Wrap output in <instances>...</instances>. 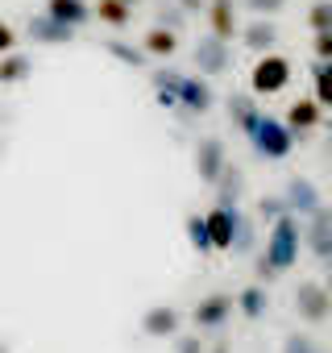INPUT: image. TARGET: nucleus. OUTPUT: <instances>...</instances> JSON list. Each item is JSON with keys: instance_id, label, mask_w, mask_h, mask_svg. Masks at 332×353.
Here are the masks:
<instances>
[{"instance_id": "f257e3e1", "label": "nucleus", "mask_w": 332, "mask_h": 353, "mask_svg": "<svg viewBox=\"0 0 332 353\" xmlns=\"http://www.w3.org/2000/svg\"><path fill=\"white\" fill-rule=\"evenodd\" d=\"M299 233H303V229H299V221H295L291 212L270 225L266 258H262V279H266V274H282V270L295 266V258H299Z\"/></svg>"}, {"instance_id": "f03ea898", "label": "nucleus", "mask_w": 332, "mask_h": 353, "mask_svg": "<svg viewBox=\"0 0 332 353\" xmlns=\"http://www.w3.org/2000/svg\"><path fill=\"white\" fill-rule=\"evenodd\" d=\"M249 137H253V150H258L262 158H270V162L287 158V154H291V145H295V133H291L282 121L266 117V112H258V121L249 125Z\"/></svg>"}, {"instance_id": "7ed1b4c3", "label": "nucleus", "mask_w": 332, "mask_h": 353, "mask_svg": "<svg viewBox=\"0 0 332 353\" xmlns=\"http://www.w3.org/2000/svg\"><path fill=\"white\" fill-rule=\"evenodd\" d=\"M291 83V59H282V54H274V50H266L258 63H253V71H249V92L253 96H278L282 88Z\"/></svg>"}, {"instance_id": "20e7f679", "label": "nucleus", "mask_w": 332, "mask_h": 353, "mask_svg": "<svg viewBox=\"0 0 332 353\" xmlns=\"http://www.w3.org/2000/svg\"><path fill=\"white\" fill-rule=\"evenodd\" d=\"M204 237H208V250H233L237 241V208H212L204 216Z\"/></svg>"}, {"instance_id": "39448f33", "label": "nucleus", "mask_w": 332, "mask_h": 353, "mask_svg": "<svg viewBox=\"0 0 332 353\" xmlns=\"http://www.w3.org/2000/svg\"><path fill=\"white\" fill-rule=\"evenodd\" d=\"M295 312H299L307 324H320V320L332 312V299H328L324 283H299V291H295Z\"/></svg>"}, {"instance_id": "423d86ee", "label": "nucleus", "mask_w": 332, "mask_h": 353, "mask_svg": "<svg viewBox=\"0 0 332 353\" xmlns=\"http://www.w3.org/2000/svg\"><path fill=\"white\" fill-rule=\"evenodd\" d=\"M237 307H233V295H225V291H216V295H204L200 303H196V312H191V324L204 332V328H220L229 316H233Z\"/></svg>"}, {"instance_id": "0eeeda50", "label": "nucleus", "mask_w": 332, "mask_h": 353, "mask_svg": "<svg viewBox=\"0 0 332 353\" xmlns=\"http://www.w3.org/2000/svg\"><path fill=\"white\" fill-rule=\"evenodd\" d=\"M208 26H212V38L216 42H233L237 38V5L233 0H208Z\"/></svg>"}, {"instance_id": "6e6552de", "label": "nucleus", "mask_w": 332, "mask_h": 353, "mask_svg": "<svg viewBox=\"0 0 332 353\" xmlns=\"http://www.w3.org/2000/svg\"><path fill=\"white\" fill-rule=\"evenodd\" d=\"M196 166H200V174H204V183H216V179H220V170H225V145H220L216 137L200 141V150H196Z\"/></svg>"}, {"instance_id": "1a4fd4ad", "label": "nucleus", "mask_w": 332, "mask_h": 353, "mask_svg": "<svg viewBox=\"0 0 332 353\" xmlns=\"http://www.w3.org/2000/svg\"><path fill=\"white\" fill-rule=\"evenodd\" d=\"M46 17H54V21L67 26V30H79V26L92 17V9L83 5V0H46Z\"/></svg>"}, {"instance_id": "9d476101", "label": "nucleus", "mask_w": 332, "mask_h": 353, "mask_svg": "<svg viewBox=\"0 0 332 353\" xmlns=\"http://www.w3.org/2000/svg\"><path fill=\"white\" fill-rule=\"evenodd\" d=\"M196 67H200L204 75H220V71L229 67V46L216 42V38H204V42L196 46Z\"/></svg>"}, {"instance_id": "9b49d317", "label": "nucleus", "mask_w": 332, "mask_h": 353, "mask_svg": "<svg viewBox=\"0 0 332 353\" xmlns=\"http://www.w3.org/2000/svg\"><path fill=\"white\" fill-rule=\"evenodd\" d=\"M175 108H187V112H208L212 108V88L208 83H196L183 75L179 83V96H175Z\"/></svg>"}, {"instance_id": "f8f14e48", "label": "nucleus", "mask_w": 332, "mask_h": 353, "mask_svg": "<svg viewBox=\"0 0 332 353\" xmlns=\"http://www.w3.org/2000/svg\"><path fill=\"white\" fill-rule=\"evenodd\" d=\"M282 204H287V212H291V216H295V212H299V216H311V212H320V196H315V188H311V183H299V179L287 188Z\"/></svg>"}, {"instance_id": "ddd939ff", "label": "nucleus", "mask_w": 332, "mask_h": 353, "mask_svg": "<svg viewBox=\"0 0 332 353\" xmlns=\"http://www.w3.org/2000/svg\"><path fill=\"white\" fill-rule=\"evenodd\" d=\"M141 50H145L149 59H171V54L179 50V34L166 30V26H154V30L141 38Z\"/></svg>"}, {"instance_id": "4468645a", "label": "nucleus", "mask_w": 332, "mask_h": 353, "mask_svg": "<svg viewBox=\"0 0 332 353\" xmlns=\"http://www.w3.org/2000/svg\"><path fill=\"white\" fill-rule=\"evenodd\" d=\"M320 121H324V112H320V104H315V100H295V104L287 108V121H282V125H287L291 133H295V129H299V133H307V129H315Z\"/></svg>"}, {"instance_id": "2eb2a0df", "label": "nucleus", "mask_w": 332, "mask_h": 353, "mask_svg": "<svg viewBox=\"0 0 332 353\" xmlns=\"http://www.w3.org/2000/svg\"><path fill=\"white\" fill-rule=\"evenodd\" d=\"M141 328H145V336H175L179 332V312L175 307H149Z\"/></svg>"}, {"instance_id": "dca6fc26", "label": "nucleus", "mask_w": 332, "mask_h": 353, "mask_svg": "<svg viewBox=\"0 0 332 353\" xmlns=\"http://www.w3.org/2000/svg\"><path fill=\"white\" fill-rule=\"evenodd\" d=\"M92 17H100V21L112 26V30H125V26L133 21V9L125 5V0H96V5H92Z\"/></svg>"}, {"instance_id": "f3484780", "label": "nucleus", "mask_w": 332, "mask_h": 353, "mask_svg": "<svg viewBox=\"0 0 332 353\" xmlns=\"http://www.w3.org/2000/svg\"><path fill=\"white\" fill-rule=\"evenodd\" d=\"M241 38H245V46L266 50V46H274V42H278V26H274V21H266V17H258L253 26H245V30H241Z\"/></svg>"}, {"instance_id": "a211bd4d", "label": "nucleus", "mask_w": 332, "mask_h": 353, "mask_svg": "<svg viewBox=\"0 0 332 353\" xmlns=\"http://www.w3.org/2000/svg\"><path fill=\"white\" fill-rule=\"evenodd\" d=\"M71 34L75 30H67V26H59L54 17H38V21H30V38H42V42H71Z\"/></svg>"}, {"instance_id": "6ab92c4d", "label": "nucleus", "mask_w": 332, "mask_h": 353, "mask_svg": "<svg viewBox=\"0 0 332 353\" xmlns=\"http://www.w3.org/2000/svg\"><path fill=\"white\" fill-rule=\"evenodd\" d=\"M229 117L233 125H241L249 133V125L258 121V108H253V96H229Z\"/></svg>"}, {"instance_id": "aec40b11", "label": "nucleus", "mask_w": 332, "mask_h": 353, "mask_svg": "<svg viewBox=\"0 0 332 353\" xmlns=\"http://www.w3.org/2000/svg\"><path fill=\"white\" fill-rule=\"evenodd\" d=\"M25 71H30L25 54H0V83H21Z\"/></svg>"}, {"instance_id": "412c9836", "label": "nucleus", "mask_w": 332, "mask_h": 353, "mask_svg": "<svg viewBox=\"0 0 332 353\" xmlns=\"http://www.w3.org/2000/svg\"><path fill=\"white\" fill-rule=\"evenodd\" d=\"M266 303H270V299H266V291H262V287H249V291H241V295L233 299V307H241L245 316H262V312H266Z\"/></svg>"}, {"instance_id": "4be33fe9", "label": "nucleus", "mask_w": 332, "mask_h": 353, "mask_svg": "<svg viewBox=\"0 0 332 353\" xmlns=\"http://www.w3.org/2000/svg\"><path fill=\"white\" fill-rule=\"evenodd\" d=\"M315 104H320V108L332 104V71H328V63L315 67Z\"/></svg>"}, {"instance_id": "5701e85b", "label": "nucleus", "mask_w": 332, "mask_h": 353, "mask_svg": "<svg viewBox=\"0 0 332 353\" xmlns=\"http://www.w3.org/2000/svg\"><path fill=\"white\" fill-rule=\"evenodd\" d=\"M282 353H324V345H320L315 336H287Z\"/></svg>"}, {"instance_id": "b1692460", "label": "nucleus", "mask_w": 332, "mask_h": 353, "mask_svg": "<svg viewBox=\"0 0 332 353\" xmlns=\"http://www.w3.org/2000/svg\"><path fill=\"white\" fill-rule=\"evenodd\" d=\"M311 30H315V34L332 30V5H328V0H320V5L311 9Z\"/></svg>"}, {"instance_id": "393cba45", "label": "nucleus", "mask_w": 332, "mask_h": 353, "mask_svg": "<svg viewBox=\"0 0 332 353\" xmlns=\"http://www.w3.org/2000/svg\"><path fill=\"white\" fill-rule=\"evenodd\" d=\"M258 216H262V221H278V216H287V204H282V196H270V200H262V204H258Z\"/></svg>"}, {"instance_id": "a878e982", "label": "nucleus", "mask_w": 332, "mask_h": 353, "mask_svg": "<svg viewBox=\"0 0 332 353\" xmlns=\"http://www.w3.org/2000/svg\"><path fill=\"white\" fill-rule=\"evenodd\" d=\"M282 5H287V0H245V9L249 13H258V17H274V13H282Z\"/></svg>"}, {"instance_id": "bb28decb", "label": "nucleus", "mask_w": 332, "mask_h": 353, "mask_svg": "<svg viewBox=\"0 0 332 353\" xmlns=\"http://www.w3.org/2000/svg\"><path fill=\"white\" fill-rule=\"evenodd\" d=\"M17 50V30L0 21V54H13Z\"/></svg>"}, {"instance_id": "cd10ccee", "label": "nucleus", "mask_w": 332, "mask_h": 353, "mask_svg": "<svg viewBox=\"0 0 332 353\" xmlns=\"http://www.w3.org/2000/svg\"><path fill=\"white\" fill-rule=\"evenodd\" d=\"M187 237L196 241V250H208V237H204V221H200V216L187 221Z\"/></svg>"}, {"instance_id": "c85d7f7f", "label": "nucleus", "mask_w": 332, "mask_h": 353, "mask_svg": "<svg viewBox=\"0 0 332 353\" xmlns=\"http://www.w3.org/2000/svg\"><path fill=\"white\" fill-rule=\"evenodd\" d=\"M315 54H320V63H328V54H332V30L315 34Z\"/></svg>"}, {"instance_id": "c756f323", "label": "nucleus", "mask_w": 332, "mask_h": 353, "mask_svg": "<svg viewBox=\"0 0 332 353\" xmlns=\"http://www.w3.org/2000/svg\"><path fill=\"white\" fill-rule=\"evenodd\" d=\"M108 50H112L116 59H125V63H133V67L141 63V54H137V50H125V42H108Z\"/></svg>"}, {"instance_id": "7c9ffc66", "label": "nucleus", "mask_w": 332, "mask_h": 353, "mask_svg": "<svg viewBox=\"0 0 332 353\" xmlns=\"http://www.w3.org/2000/svg\"><path fill=\"white\" fill-rule=\"evenodd\" d=\"M208 5V0H179V9H187V13H200Z\"/></svg>"}, {"instance_id": "2f4dec72", "label": "nucleus", "mask_w": 332, "mask_h": 353, "mask_svg": "<svg viewBox=\"0 0 332 353\" xmlns=\"http://www.w3.org/2000/svg\"><path fill=\"white\" fill-rule=\"evenodd\" d=\"M179 353H204V345L200 341H179Z\"/></svg>"}, {"instance_id": "473e14b6", "label": "nucleus", "mask_w": 332, "mask_h": 353, "mask_svg": "<svg viewBox=\"0 0 332 353\" xmlns=\"http://www.w3.org/2000/svg\"><path fill=\"white\" fill-rule=\"evenodd\" d=\"M125 5H129V9H133V5H137V0H125Z\"/></svg>"}, {"instance_id": "72a5a7b5", "label": "nucleus", "mask_w": 332, "mask_h": 353, "mask_svg": "<svg viewBox=\"0 0 332 353\" xmlns=\"http://www.w3.org/2000/svg\"><path fill=\"white\" fill-rule=\"evenodd\" d=\"M216 353H229V349H225V345H220V349H216Z\"/></svg>"}]
</instances>
